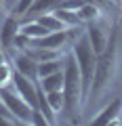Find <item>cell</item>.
<instances>
[{"mask_svg": "<svg viewBox=\"0 0 122 126\" xmlns=\"http://www.w3.org/2000/svg\"><path fill=\"white\" fill-rule=\"evenodd\" d=\"M118 48H120V32H118V23H112L107 44L97 55L95 78H93V84H90L88 99L90 97H97L99 99L101 94L114 84L116 74H118Z\"/></svg>", "mask_w": 122, "mask_h": 126, "instance_id": "obj_1", "label": "cell"}, {"mask_svg": "<svg viewBox=\"0 0 122 126\" xmlns=\"http://www.w3.org/2000/svg\"><path fill=\"white\" fill-rule=\"evenodd\" d=\"M63 113L72 124H80V109L84 105V94H82V80L78 72V63L74 55L63 57Z\"/></svg>", "mask_w": 122, "mask_h": 126, "instance_id": "obj_2", "label": "cell"}, {"mask_svg": "<svg viewBox=\"0 0 122 126\" xmlns=\"http://www.w3.org/2000/svg\"><path fill=\"white\" fill-rule=\"evenodd\" d=\"M72 55L78 63V72H80V80H82V94H84V103H86L90 84H93V78H95V65H97V53L93 50L86 34H80L78 40L72 44Z\"/></svg>", "mask_w": 122, "mask_h": 126, "instance_id": "obj_3", "label": "cell"}, {"mask_svg": "<svg viewBox=\"0 0 122 126\" xmlns=\"http://www.w3.org/2000/svg\"><path fill=\"white\" fill-rule=\"evenodd\" d=\"M0 101L4 103V107L11 111V116L19 122V124H32V113H34V107L27 103L23 97H19L17 90H11L9 86L0 88Z\"/></svg>", "mask_w": 122, "mask_h": 126, "instance_id": "obj_4", "label": "cell"}, {"mask_svg": "<svg viewBox=\"0 0 122 126\" xmlns=\"http://www.w3.org/2000/svg\"><path fill=\"white\" fill-rule=\"evenodd\" d=\"M109 30H112V23L105 19V15L99 17V19H95V21L84 23V34H86L90 46H93V50H95L97 55H99L101 50L105 48V44H107Z\"/></svg>", "mask_w": 122, "mask_h": 126, "instance_id": "obj_5", "label": "cell"}, {"mask_svg": "<svg viewBox=\"0 0 122 126\" xmlns=\"http://www.w3.org/2000/svg\"><path fill=\"white\" fill-rule=\"evenodd\" d=\"M19 30H21L19 17H15L13 13H11L9 17H4V21H2V25H0V46L4 48L6 55L17 53V50H15V38H17Z\"/></svg>", "mask_w": 122, "mask_h": 126, "instance_id": "obj_6", "label": "cell"}, {"mask_svg": "<svg viewBox=\"0 0 122 126\" xmlns=\"http://www.w3.org/2000/svg\"><path fill=\"white\" fill-rule=\"evenodd\" d=\"M13 86L19 93V97H23L34 109L38 107V80H30L23 74L15 72L13 74Z\"/></svg>", "mask_w": 122, "mask_h": 126, "instance_id": "obj_7", "label": "cell"}, {"mask_svg": "<svg viewBox=\"0 0 122 126\" xmlns=\"http://www.w3.org/2000/svg\"><path fill=\"white\" fill-rule=\"evenodd\" d=\"M120 116H122V99L116 97L114 101H109L99 113H97L90 124L93 126H107V124H118L120 122Z\"/></svg>", "mask_w": 122, "mask_h": 126, "instance_id": "obj_8", "label": "cell"}, {"mask_svg": "<svg viewBox=\"0 0 122 126\" xmlns=\"http://www.w3.org/2000/svg\"><path fill=\"white\" fill-rule=\"evenodd\" d=\"M13 67H15V72L23 74L30 80H38V61L32 59L27 53H17L13 57Z\"/></svg>", "mask_w": 122, "mask_h": 126, "instance_id": "obj_9", "label": "cell"}, {"mask_svg": "<svg viewBox=\"0 0 122 126\" xmlns=\"http://www.w3.org/2000/svg\"><path fill=\"white\" fill-rule=\"evenodd\" d=\"M38 84L44 93H53V90H63V69L61 72H55L51 76L38 78Z\"/></svg>", "mask_w": 122, "mask_h": 126, "instance_id": "obj_10", "label": "cell"}, {"mask_svg": "<svg viewBox=\"0 0 122 126\" xmlns=\"http://www.w3.org/2000/svg\"><path fill=\"white\" fill-rule=\"evenodd\" d=\"M59 6H61V0H36L25 15L27 17H30V15L38 17V15H42V13H53L55 9H59ZM25 15H23V17H25Z\"/></svg>", "mask_w": 122, "mask_h": 126, "instance_id": "obj_11", "label": "cell"}, {"mask_svg": "<svg viewBox=\"0 0 122 126\" xmlns=\"http://www.w3.org/2000/svg\"><path fill=\"white\" fill-rule=\"evenodd\" d=\"M53 13L57 15L59 19H61V23H63L65 27H80V25H84V23H82V19L78 17V11H70V9H55Z\"/></svg>", "mask_w": 122, "mask_h": 126, "instance_id": "obj_12", "label": "cell"}, {"mask_svg": "<svg viewBox=\"0 0 122 126\" xmlns=\"http://www.w3.org/2000/svg\"><path fill=\"white\" fill-rule=\"evenodd\" d=\"M65 57V55H63ZM63 57H59V59H49V61H40L38 63V78H44V76H51V74L55 72H61L63 69Z\"/></svg>", "mask_w": 122, "mask_h": 126, "instance_id": "obj_13", "label": "cell"}, {"mask_svg": "<svg viewBox=\"0 0 122 126\" xmlns=\"http://www.w3.org/2000/svg\"><path fill=\"white\" fill-rule=\"evenodd\" d=\"M21 32L25 34V36H30L32 40H38V38H42V36H46V34H49V30H46L42 23H38L36 19H34V21L21 23Z\"/></svg>", "mask_w": 122, "mask_h": 126, "instance_id": "obj_14", "label": "cell"}, {"mask_svg": "<svg viewBox=\"0 0 122 126\" xmlns=\"http://www.w3.org/2000/svg\"><path fill=\"white\" fill-rule=\"evenodd\" d=\"M36 21H38V23H42V25H44L49 32L65 30V25L61 23V19H59L55 13H42V15H38V17H36Z\"/></svg>", "mask_w": 122, "mask_h": 126, "instance_id": "obj_15", "label": "cell"}, {"mask_svg": "<svg viewBox=\"0 0 122 126\" xmlns=\"http://www.w3.org/2000/svg\"><path fill=\"white\" fill-rule=\"evenodd\" d=\"M78 17L82 19V23H88V21H95V19L103 17V13H101V11L97 9L95 4H88V2H84V4L78 9Z\"/></svg>", "mask_w": 122, "mask_h": 126, "instance_id": "obj_16", "label": "cell"}, {"mask_svg": "<svg viewBox=\"0 0 122 126\" xmlns=\"http://www.w3.org/2000/svg\"><path fill=\"white\" fill-rule=\"evenodd\" d=\"M13 74H15V67L11 65L9 61L0 63V88L13 84Z\"/></svg>", "mask_w": 122, "mask_h": 126, "instance_id": "obj_17", "label": "cell"}, {"mask_svg": "<svg viewBox=\"0 0 122 126\" xmlns=\"http://www.w3.org/2000/svg\"><path fill=\"white\" fill-rule=\"evenodd\" d=\"M46 101H49V105L53 107L55 113L63 111V103H65V99H63V90H53V93H46Z\"/></svg>", "mask_w": 122, "mask_h": 126, "instance_id": "obj_18", "label": "cell"}, {"mask_svg": "<svg viewBox=\"0 0 122 126\" xmlns=\"http://www.w3.org/2000/svg\"><path fill=\"white\" fill-rule=\"evenodd\" d=\"M32 38L30 36H25V34H23L21 30H19V34H17V38H15V50H17V53H23V50H27L30 48V46H32Z\"/></svg>", "mask_w": 122, "mask_h": 126, "instance_id": "obj_19", "label": "cell"}, {"mask_svg": "<svg viewBox=\"0 0 122 126\" xmlns=\"http://www.w3.org/2000/svg\"><path fill=\"white\" fill-rule=\"evenodd\" d=\"M34 2H36V0H17V4H15V9H13V15L21 19L23 15L30 11V6H32Z\"/></svg>", "mask_w": 122, "mask_h": 126, "instance_id": "obj_20", "label": "cell"}, {"mask_svg": "<svg viewBox=\"0 0 122 126\" xmlns=\"http://www.w3.org/2000/svg\"><path fill=\"white\" fill-rule=\"evenodd\" d=\"M32 124H36V126H49V120L44 118V113L40 111V109H34V113H32Z\"/></svg>", "mask_w": 122, "mask_h": 126, "instance_id": "obj_21", "label": "cell"}, {"mask_svg": "<svg viewBox=\"0 0 122 126\" xmlns=\"http://www.w3.org/2000/svg\"><path fill=\"white\" fill-rule=\"evenodd\" d=\"M6 61V53H4V48L0 46V63H4Z\"/></svg>", "mask_w": 122, "mask_h": 126, "instance_id": "obj_22", "label": "cell"}, {"mask_svg": "<svg viewBox=\"0 0 122 126\" xmlns=\"http://www.w3.org/2000/svg\"><path fill=\"white\" fill-rule=\"evenodd\" d=\"M0 13H2V0H0Z\"/></svg>", "mask_w": 122, "mask_h": 126, "instance_id": "obj_23", "label": "cell"}, {"mask_svg": "<svg viewBox=\"0 0 122 126\" xmlns=\"http://www.w3.org/2000/svg\"><path fill=\"white\" fill-rule=\"evenodd\" d=\"M120 17H122V13H120Z\"/></svg>", "mask_w": 122, "mask_h": 126, "instance_id": "obj_24", "label": "cell"}]
</instances>
